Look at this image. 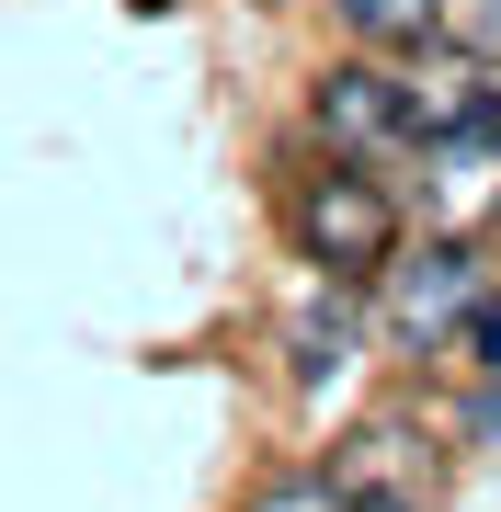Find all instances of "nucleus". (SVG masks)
<instances>
[{"instance_id": "nucleus-1", "label": "nucleus", "mask_w": 501, "mask_h": 512, "mask_svg": "<svg viewBox=\"0 0 501 512\" xmlns=\"http://www.w3.org/2000/svg\"><path fill=\"white\" fill-rule=\"evenodd\" d=\"M285 239L297 262H319V285H376L399 251V194L376 183V160H319L285 183Z\"/></svg>"}, {"instance_id": "nucleus-2", "label": "nucleus", "mask_w": 501, "mask_h": 512, "mask_svg": "<svg viewBox=\"0 0 501 512\" xmlns=\"http://www.w3.org/2000/svg\"><path fill=\"white\" fill-rule=\"evenodd\" d=\"M308 137L331 148V160H388L410 148V103H399V57H331V69L308 80Z\"/></svg>"}, {"instance_id": "nucleus-3", "label": "nucleus", "mask_w": 501, "mask_h": 512, "mask_svg": "<svg viewBox=\"0 0 501 512\" xmlns=\"http://www.w3.org/2000/svg\"><path fill=\"white\" fill-rule=\"evenodd\" d=\"M467 296H479V251L467 239H422V251H388V274H376V319H388L399 353H445Z\"/></svg>"}, {"instance_id": "nucleus-4", "label": "nucleus", "mask_w": 501, "mask_h": 512, "mask_svg": "<svg viewBox=\"0 0 501 512\" xmlns=\"http://www.w3.org/2000/svg\"><path fill=\"white\" fill-rule=\"evenodd\" d=\"M365 342V285H319L297 319H285V353H297V387H331Z\"/></svg>"}, {"instance_id": "nucleus-5", "label": "nucleus", "mask_w": 501, "mask_h": 512, "mask_svg": "<svg viewBox=\"0 0 501 512\" xmlns=\"http://www.w3.org/2000/svg\"><path fill=\"white\" fill-rule=\"evenodd\" d=\"M445 12L456 0H331V23L365 57H410V46H445Z\"/></svg>"}, {"instance_id": "nucleus-6", "label": "nucleus", "mask_w": 501, "mask_h": 512, "mask_svg": "<svg viewBox=\"0 0 501 512\" xmlns=\"http://www.w3.org/2000/svg\"><path fill=\"white\" fill-rule=\"evenodd\" d=\"M240 512H342V490H331V478H308V467H297V478H262V490H251Z\"/></svg>"}, {"instance_id": "nucleus-7", "label": "nucleus", "mask_w": 501, "mask_h": 512, "mask_svg": "<svg viewBox=\"0 0 501 512\" xmlns=\"http://www.w3.org/2000/svg\"><path fill=\"white\" fill-rule=\"evenodd\" d=\"M456 342H467V365H490V376H501V285H479V296H467Z\"/></svg>"}, {"instance_id": "nucleus-8", "label": "nucleus", "mask_w": 501, "mask_h": 512, "mask_svg": "<svg viewBox=\"0 0 501 512\" xmlns=\"http://www.w3.org/2000/svg\"><path fill=\"white\" fill-rule=\"evenodd\" d=\"M445 35H467V57H501V0H467V12H445Z\"/></svg>"}, {"instance_id": "nucleus-9", "label": "nucleus", "mask_w": 501, "mask_h": 512, "mask_svg": "<svg viewBox=\"0 0 501 512\" xmlns=\"http://www.w3.org/2000/svg\"><path fill=\"white\" fill-rule=\"evenodd\" d=\"M467 433H479V444H501V387H490L479 410H467Z\"/></svg>"}, {"instance_id": "nucleus-10", "label": "nucleus", "mask_w": 501, "mask_h": 512, "mask_svg": "<svg viewBox=\"0 0 501 512\" xmlns=\"http://www.w3.org/2000/svg\"><path fill=\"white\" fill-rule=\"evenodd\" d=\"M365 512H410V501H365Z\"/></svg>"}]
</instances>
